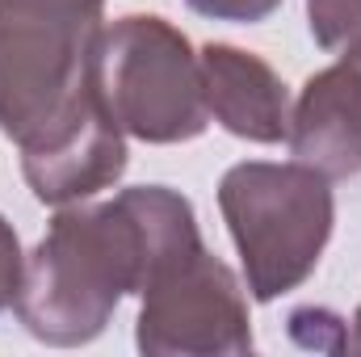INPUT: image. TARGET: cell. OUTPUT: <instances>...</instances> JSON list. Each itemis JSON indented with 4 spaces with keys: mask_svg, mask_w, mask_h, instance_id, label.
Returning a JSON list of instances; mask_svg holds the SVG:
<instances>
[{
    "mask_svg": "<svg viewBox=\"0 0 361 357\" xmlns=\"http://www.w3.org/2000/svg\"><path fill=\"white\" fill-rule=\"evenodd\" d=\"M197 248L193 206L169 185H135L114 202L59 210L25 257L13 311L47 345H89L126 294H143Z\"/></svg>",
    "mask_w": 361,
    "mask_h": 357,
    "instance_id": "6da1fadb",
    "label": "cell"
},
{
    "mask_svg": "<svg viewBox=\"0 0 361 357\" xmlns=\"http://www.w3.org/2000/svg\"><path fill=\"white\" fill-rule=\"evenodd\" d=\"M105 0H0V131L21 147L97 92Z\"/></svg>",
    "mask_w": 361,
    "mask_h": 357,
    "instance_id": "7a4b0ae2",
    "label": "cell"
},
{
    "mask_svg": "<svg viewBox=\"0 0 361 357\" xmlns=\"http://www.w3.org/2000/svg\"><path fill=\"white\" fill-rule=\"evenodd\" d=\"M219 210L244 261V277L257 303H273L298 290L332 236V185L307 164L248 160L219 181Z\"/></svg>",
    "mask_w": 361,
    "mask_h": 357,
    "instance_id": "3957f363",
    "label": "cell"
},
{
    "mask_svg": "<svg viewBox=\"0 0 361 357\" xmlns=\"http://www.w3.org/2000/svg\"><path fill=\"white\" fill-rule=\"evenodd\" d=\"M92 80L114 122L143 143H185L210 126L202 55L156 13H130L101 30Z\"/></svg>",
    "mask_w": 361,
    "mask_h": 357,
    "instance_id": "277c9868",
    "label": "cell"
},
{
    "mask_svg": "<svg viewBox=\"0 0 361 357\" xmlns=\"http://www.w3.org/2000/svg\"><path fill=\"white\" fill-rule=\"evenodd\" d=\"M135 341L152 357L252 353V320L240 277L206 248L189 253L143 290Z\"/></svg>",
    "mask_w": 361,
    "mask_h": 357,
    "instance_id": "5b68a950",
    "label": "cell"
},
{
    "mask_svg": "<svg viewBox=\"0 0 361 357\" xmlns=\"http://www.w3.org/2000/svg\"><path fill=\"white\" fill-rule=\"evenodd\" d=\"M126 131L105 109L101 92H89L63 122L21 143V173L34 198L47 206H72L109 189L126 173Z\"/></svg>",
    "mask_w": 361,
    "mask_h": 357,
    "instance_id": "8992f818",
    "label": "cell"
},
{
    "mask_svg": "<svg viewBox=\"0 0 361 357\" xmlns=\"http://www.w3.org/2000/svg\"><path fill=\"white\" fill-rule=\"evenodd\" d=\"M290 152L328 181L361 173V68L349 55L302 85L290 109Z\"/></svg>",
    "mask_w": 361,
    "mask_h": 357,
    "instance_id": "52a82bcc",
    "label": "cell"
},
{
    "mask_svg": "<svg viewBox=\"0 0 361 357\" xmlns=\"http://www.w3.org/2000/svg\"><path fill=\"white\" fill-rule=\"evenodd\" d=\"M202 80L210 118L235 139L248 143L290 139V92L261 55L210 42L202 51Z\"/></svg>",
    "mask_w": 361,
    "mask_h": 357,
    "instance_id": "ba28073f",
    "label": "cell"
},
{
    "mask_svg": "<svg viewBox=\"0 0 361 357\" xmlns=\"http://www.w3.org/2000/svg\"><path fill=\"white\" fill-rule=\"evenodd\" d=\"M311 38L324 51H357L361 47V0H307Z\"/></svg>",
    "mask_w": 361,
    "mask_h": 357,
    "instance_id": "9c48e42d",
    "label": "cell"
},
{
    "mask_svg": "<svg viewBox=\"0 0 361 357\" xmlns=\"http://www.w3.org/2000/svg\"><path fill=\"white\" fill-rule=\"evenodd\" d=\"M193 13L214 17V21H235V25H252L265 21L281 0H185Z\"/></svg>",
    "mask_w": 361,
    "mask_h": 357,
    "instance_id": "30bf717a",
    "label": "cell"
},
{
    "mask_svg": "<svg viewBox=\"0 0 361 357\" xmlns=\"http://www.w3.org/2000/svg\"><path fill=\"white\" fill-rule=\"evenodd\" d=\"M21 269H25V257H21V244H17V231L13 223L0 214V311L17 298V286H21Z\"/></svg>",
    "mask_w": 361,
    "mask_h": 357,
    "instance_id": "8fae6325",
    "label": "cell"
},
{
    "mask_svg": "<svg viewBox=\"0 0 361 357\" xmlns=\"http://www.w3.org/2000/svg\"><path fill=\"white\" fill-rule=\"evenodd\" d=\"M353 349L361 353V307H357V315H353Z\"/></svg>",
    "mask_w": 361,
    "mask_h": 357,
    "instance_id": "7c38bea8",
    "label": "cell"
},
{
    "mask_svg": "<svg viewBox=\"0 0 361 357\" xmlns=\"http://www.w3.org/2000/svg\"><path fill=\"white\" fill-rule=\"evenodd\" d=\"M349 59H353V63L361 68V47H357V51H349Z\"/></svg>",
    "mask_w": 361,
    "mask_h": 357,
    "instance_id": "4fadbf2b",
    "label": "cell"
}]
</instances>
